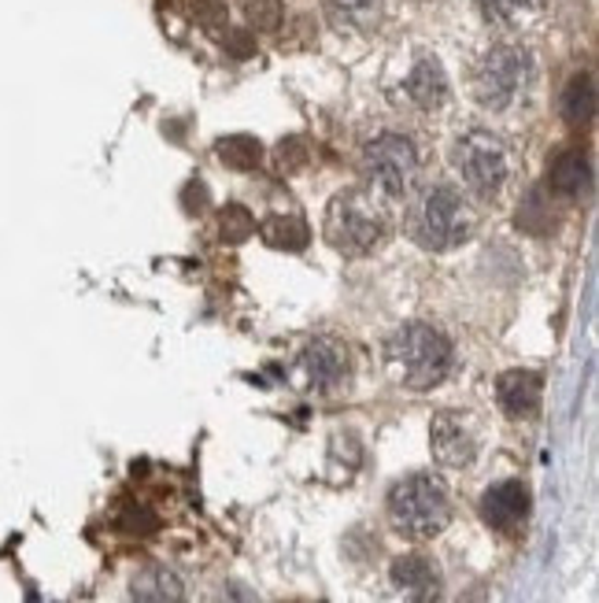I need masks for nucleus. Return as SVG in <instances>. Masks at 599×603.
Segmentation results:
<instances>
[{
    "label": "nucleus",
    "mask_w": 599,
    "mask_h": 603,
    "mask_svg": "<svg viewBox=\"0 0 599 603\" xmlns=\"http://www.w3.org/2000/svg\"><path fill=\"white\" fill-rule=\"evenodd\" d=\"M407 233L426 252H452L474 233V215L463 193L448 182L426 185L407 212Z\"/></svg>",
    "instance_id": "obj_1"
},
{
    "label": "nucleus",
    "mask_w": 599,
    "mask_h": 603,
    "mask_svg": "<svg viewBox=\"0 0 599 603\" xmlns=\"http://www.w3.org/2000/svg\"><path fill=\"white\" fill-rule=\"evenodd\" d=\"M389 363L407 389H433L455 363L452 341L429 323H407L389 337Z\"/></svg>",
    "instance_id": "obj_2"
},
{
    "label": "nucleus",
    "mask_w": 599,
    "mask_h": 603,
    "mask_svg": "<svg viewBox=\"0 0 599 603\" xmlns=\"http://www.w3.org/2000/svg\"><path fill=\"white\" fill-rule=\"evenodd\" d=\"M389 238V215L374 193L344 190L326 207V241L344 256H367Z\"/></svg>",
    "instance_id": "obj_3"
},
{
    "label": "nucleus",
    "mask_w": 599,
    "mask_h": 603,
    "mask_svg": "<svg viewBox=\"0 0 599 603\" xmlns=\"http://www.w3.org/2000/svg\"><path fill=\"white\" fill-rule=\"evenodd\" d=\"M452 164L459 178H463V185L470 190L474 196H481V201H492V196H500L508 190L511 174H514V156L508 148V141L500 134H492V130H466V134L455 137L452 145Z\"/></svg>",
    "instance_id": "obj_4"
},
{
    "label": "nucleus",
    "mask_w": 599,
    "mask_h": 603,
    "mask_svg": "<svg viewBox=\"0 0 599 603\" xmlns=\"http://www.w3.org/2000/svg\"><path fill=\"white\" fill-rule=\"evenodd\" d=\"M533 82V56L522 45H492L474 68V97L485 111H511Z\"/></svg>",
    "instance_id": "obj_5"
},
{
    "label": "nucleus",
    "mask_w": 599,
    "mask_h": 603,
    "mask_svg": "<svg viewBox=\"0 0 599 603\" xmlns=\"http://www.w3.org/2000/svg\"><path fill=\"white\" fill-rule=\"evenodd\" d=\"M389 518L407 536H437L452 518L448 489L433 474H411L392 485L389 493Z\"/></svg>",
    "instance_id": "obj_6"
},
{
    "label": "nucleus",
    "mask_w": 599,
    "mask_h": 603,
    "mask_svg": "<svg viewBox=\"0 0 599 603\" xmlns=\"http://www.w3.org/2000/svg\"><path fill=\"white\" fill-rule=\"evenodd\" d=\"M363 178L374 193L381 196H404L415 185L418 171H423V156L418 145L400 130H386V134H374L363 145Z\"/></svg>",
    "instance_id": "obj_7"
},
{
    "label": "nucleus",
    "mask_w": 599,
    "mask_h": 603,
    "mask_svg": "<svg viewBox=\"0 0 599 603\" xmlns=\"http://www.w3.org/2000/svg\"><path fill=\"white\" fill-rule=\"evenodd\" d=\"M477 511H481L489 530L514 533L529 518V489L522 482H500V485L485 489Z\"/></svg>",
    "instance_id": "obj_8"
},
{
    "label": "nucleus",
    "mask_w": 599,
    "mask_h": 603,
    "mask_svg": "<svg viewBox=\"0 0 599 603\" xmlns=\"http://www.w3.org/2000/svg\"><path fill=\"white\" fill-rule=\"evenodd\" d=\"M300 371L307 374L311 389L330 393L349 378V352L337 341H330V337H318V341H311L300 352Z\"/></svg>",
    "instance_id": "obj_9"
},
{
    "label": "nucleus",
    "mask_w": 599,
    "mask_h": 603,
    "mask_svg": "<svg viewBox=\"0 0 599 603\" xmlns=\"http://www.w3.org/2000/svg\"><path fill=\"white\" fill-rule=\"evenodd\" d=\"M404 97L407 104H415L418 111L444 108L448 97H452V86H448V74L437 56H418V60L411 63L407 79H404Z\"/></svg>",
    "instance_id": "obj_10"
},
{
    "label": "nucleus",
    "mask_w": 599,
    "mask_h": 603,
    "mask_svg": "<svg viewBox=\"0 0 599 603\" xmlns=\"http://www.w3.org/2000/svg\"><path fill=\"white\" fill-rule=\"evenodd\" d=\"M429 448H433L437 463L444 467H470L477 456L474 433L459 414H437L433 426H429Z\"/></svg>",
    "instance_id": "obj_11"
},
{
    "label": "nucleus",
    "mask_w": 599,
    "mask_h": 603,
    "mask_svg": "<svg viewBox=\"0 0 599 603\" xmlns=\"http://www.w3.org/2000/svg\"><path fill=\"white\" fill-rule=\"evenodd\" d=\"M545 397V378L537 371H508L496 382V400L511 419H533Z\"/></svg>",
    "instance_id": "obj_12"
},
{
    "label": "nucleus",
    "mask_w": 599,
    "mask_h": 603,
    "mask_svg": "<svg viewBox=\"0 0 599 603\" xmlns=\"http://www.w3.org/2000/svg\"><path fill=\"white\" fill-rule=\"evenodd\" d=\"M392 581L407 592L411 603H441V570L426 555H400L392 563Z\"/></svg>",
    "instance_id": "obj_13"
},
{
    "label": "nucleus",
    "mask_w": 599,
    "mask_h": 603,
    "mask_svg": "<svg viewBox=\"0 0 599 603\" xmlns=\"http://www.w3.org/2000/svg\"><path fill=\"white\" fill-rule=\"evenodd\" d=\"M588 182H592V167H588V156L582 153V148H563V153L551 159L548 190L555 196L574 201V196H582L588 190Z\"/></svg>",
    "instance_id": "obj_14"
},
{
    "label": "nucleus",
    "mask_w": 599,
    "mask_h": 603,
    "mask_svg": "<svg viewBox=\"0 0 599 603\" xmlns=\"http://www.w3.org/2000/svg\"><path fill=\"white\" fill-rule=\"evenodd\" d=\"M130 603H185V586L174 570L145 567L130 586Z\"/></svg>",
    "instance_id": "obj_15"
},
{
    "label": "nucleus",
    "mask_w": 599,
    "mask_h": 603,
    "mask_svg": "<svg viewBox=\"0 0 599 603\" xmlns=\"http://www.w3.org/2000/svg\"><path fill=\"white\" fill-rule=\"evenodd\" d=\"M386 12V0H326V15L333 19L337 31H374Z\"/></svg>",
    "instance_id": "obj_16"
},
{
    "label": "nucleus",
    "mask_w": 599,
    "mask_h": 603,
    "mask_svg": "<svg viewBox=\"0 0 599 603\" xmlns=\"http://www.w3.org/2000/svg\"><path fill=\"white\" fill-rule=\"evenodd\" d=\"M259 238L278 252H304L307 241H311V230L300 215H270V219L259 222Z\"/></svg>",
    "instance_id": "obj_17"
},
{
    "label": "nucleus",
    "mask_w": 599,
    "mask_h": 603,
    "mask_svg": "<svg viewBox=\"0 0 599 603\" xmlns=\"http://www.w3.org/2000/svg\"><path fill=\"white\" fill-rule=\"evenodd\" d=\"M596 116V82L592 74H574L563 89V119L570 126H588Z\"/></svg>",
    "instance_id": "obj_18"
},
{
    "label": "nucleus",
    "mask_w": 599,
    "mask_h": 603,
    "mask_svg": "<svg viewBox=\"0 0 599 603\" xmlns=\"http://www.w3.org/2000/svg\"><path fill=\"white\" fill-rule=\"evenodd\" d=\"M477 8L496 26H522L533 15H540L545 0H477Z\"/></svg>",
    "instance_id": "obj_19"
},
{
    "label": "nucleus",
    "mask_w": 599,
    "mask_h": 603,
    "mask_svg": "<svg viewBox=\"0 0 599 603\" xmlns=\"http://www.w3.org/2000/svg\"><path fill=\"white\" fill-rule=\"evenodd\" d=\"M215 156L227 167H233V171H252V167L259 164V156H264V145L248 134H230L215 145Z\"/></svg>",
    "instance_id": "obj_20"
},
{
    "label": "nucleus",
    "mask_w": 599,
    "mask_h": 603,
    "mask_svg": "<svg viewBox=\"0 0 599 603\" xmlns=\"http://www.w3.org/2000/svg\"><path fill=\"white\" fill-rule=\"evenodd\" d=\"M219 233H222V241L241 244L245 238H252V233H256V219H252L248 207L227 204V207L219 212Z\"/></svg>",
    "instance_id": "obj_21"
},
{
    "label": "nucleus",
    "mask_w": 599,
    "mask_h": 603,
    "mask_svg": "<svg viewBox=\"0 0 599 603\" xmlns=\"http://www.w3.org/2000/svg\"><path fill=\"white\" fill-rule=\"evenodd\" d=\"M119 530L130 533V536H148V533H156L159 530V518L152 507H145V504H126L123 511H119Z\"/></svg>",
    "instance_id": "obj_22"
},
{
    "label": "nucleus",
    "mask_w": 599,
    "mask_h": 603,
    "mask_svg": "<svg viewBox=\"0 0 599 603\" xmlns=\"http://www.w3.org/2000/svg\"><path fill=\"white\" fill-rule=\"evenodd\" d=\"M245 15L256 31H274L282 19V4L278 0H245Z\"/></svg>",
    "instance_id": "obj_23"
},
{
    "label": "nucleus",
    "mask_w": 599,
    "mask_h": 603,
    "mask_svg": "<svg viewBox=\"0 0 599 603\" xmlns=\"http://www.w3.org/2000/svg\"><path fill=\"white\" fill-rule=\"evenodd\" d=\"M304 164H307V145L300 137H289L278 145V167L282 171H300Z\"/></svg>",
    "instance_id": "obj_24"
},
{
    "label": "nucleus",
    "mask_w": 599,
    "mask_h": 603,
    "mask_svg": "<svg viewBox=\"0 0 599 603\" xmlns=\"http://www.w3.org/2000/svg\"><path fill=\"white\" fill-rule=\"evenodd\" d=\"M219 603H256V596L245 589V586H237V581H230V586H222L219 589Z\"/></svg>",
    "instance_id": "obj_25"
},
{
    "label": "nucleus",
    "mask_w": 599,
    "mask_h": 603,
    "mask_svg": "<svg viewBox=\"0 0 599 603\" xmlns=\"http://www.w3.org/2000/svg\"><path fill=\"white\" fill-rule=\"evenodd\" d=\"M185 207H190V212H204V207H208V185H200V182L185 185Z\"/></svg>",
    "instance_id": "obj_26"
}]
</instances>
